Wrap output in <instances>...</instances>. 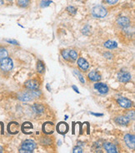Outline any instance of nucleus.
Listing matches in <instances>:
<instances>
[{
    "label": "nucleus",
    "mask_w": 135,
    "mask_h": 153,
    "mask_svg": "<svg viewBox=\"0 0 135 153\" xmlns=\"http://www.w3.org/2000/svg\"><path fill=\"white\" fill-rule=\"evenodd\" d=\"M32 109H33V111L34 113H36V114H41L44 111V106L40 103H35L33 105V106H32Z\"/></svg>",
    "instance_id": "f3484780"
},
{
    "label": "nucleus",
    "mask_w": 135,
    "mask_h": 153,
    "mask_svg": "<svg viewBox=\"0 0 135 153\" xmlns=\"http://www.w3.org/2000/svg\"><path fill=\"white\" fill-rule=\"evenodd\" d=\"M8 2H13V0H8Z\"/></svg>",
    "instance_id": "f704fd0d"
},
{
    "label": "nucleus",
    "mask_w": 135,
    "mask_h": 153,
    "mask_svg": "<svg viewBox=\"0 0 135 153\" xmlns=\"http://www.w3.org/2000/svg\"><path fill=\"white\" fill-rule=\"evenodd\" d=\"M63 58L69 62H74L78 59V54L74 50H63L61 52Z\"/></svg>",
    "instance_id": "7ed1b4c3"
},
{
    "label": "nucleus",
    "mask_w": 135,
    "mask_h": 153,
    "mask_svg": "<svg viewBox=\"0 0 135 153\" xmlns=\"http://www.w3.org/2000/svg\"><path fill=\"white\" fill-rule=\"evenodd\" d=\"M103 46L107 49L113 50V49H116L118 47V44H117V42L113 41V40H108L103 44Z\"/></svg>",
    "instance_id": "a211bd4d"
},
{
    "label": "nucleus",
    "mask_w": 135,
    "mask_h": 153,
    "mask_svg": "<svg viewBox=\"0 0 135 153\" xmlns=\"http://www.w3.org/2000/svg\"><path fill=\"white\" fill-rule=\"evenodd\" d=\"M66 10L71 15H75V14L77 13V8H75L74 7H73V6H69V7H67Z\"/></svg>",
    "instance_id": "393cba45"
},
{
    "label": "nucleus",
    "mask_w": 135,
    "mask_h": 153,
    "mask_svg": "<svg viewBox=\"0 0 135 153\" xmlns=\"http://www.w3.org/2000/svg\"><path fill=\"white\" fill-rule=\"evenodd\" d=\"M4 4V0H0V6Z\"/></svg>",
    "instance_id": "473e14b6"
},
{
    "label": "nucleus",
    "mask_w": 135,
    "mask_h": 153,
    "mask_svg": "<svg viewBox=\"0 0 135 153\" xmlns=\"http://www.w3.org/2000/svg\"><path fill=\"white\" fill-rule=\"evenodd\" d=\"M114 121L117 123V124L120 125V126H127L129 121H130V119L128 117V116H120L116 117L114 119Z\"/></svg>",
    "instance_id": "f8f14e48"
},
{
    "label": "nucleus",
    "mask_w": 135,
    "mask_h": 153,
    "mask_svg": "<svg viewBox=\"0 0 135 153\" xmlns=\"http://www.w3.org/2000/svg\"><path fill=\"white\" fill-rule=\"evenodd\" d=\"M117 24L123 29H126L130 25V19L128 17H120L117 19Z\"/></svg>",
    "instance_id": "9b49d317"
},
{
    "label": "nucleus",
    "mask_w": 135,
    "mask_h": 153,
    "mask_svg": "<svg viewBox=\"0 0 135 153\" xmlns=\"http://www.w3.org/2000/svg\"><path fill=\"white\" fill-rule=\"evenodd\" d=\"M91 115L95 116H103V114H98V113H94V112H91Z\"/></svg>",
    "instance_id": "7c9ffc66"
},
{
    "label": "nucleus",
    "mask_w": 135,
    "mask_h": 153,
    "mask_svg": "<svg viewBox=\"0 0 135 153\" xmlns=\"http://www.w3.org/2000/svg\"><path fill=\"white\" fill-rule=\"evenodd\" d=\"M36 148V143L32 140H26L23 142L21 146V149L19 152L30 153L33 152V151Z\"/></svg>",
    "instance_id": "20e7f679"
},
{
    "label": "nucleus",
    "mask_w": 135,
    "mask_h": 153,
    "mask_svg": "<svg viewBox=\"0 0 135 153\" xmlns=\"http://www.w3.org/2000/svg\"><path fill=\"white\" fill-rule=\"evenodd\" d=\"M106 2L107 4H109V5H114L119 2V0H106Z\"/></svg>",
    "instance_id": "cd10ccee"
},
{
    "label": "nucleus",
    "mask_w": 135,
    "mask_h": 153,
    "mask_svg": "<svg viewBox=\"0 0 135 153\" xmlns=\"http://www.w3.org/2000/svg\"><path fill=\"white\" fill-rule=\"evenodd\" d=\"M103 147H104V149L106 150L107 152H108V153L118 152V150H117V148H116V146H115L114 144L110 143V142H106V143H104V144H103Z\"/></svg>",
    "instance_id": "2eb2a0df"
},
{
    "label": "nucleus",
    "mask_w": 135,
    "mask_h": 153,
    "mask_svg": "<svg viewBox=\"0 0 135 153\" xmlns=\"http://www.w3.org/2000/svg\"><path fill=\"white\" fill-rule=\"evenodd\" d=\"M94 89L96 91H98L100 94H107L108 92V87L107 85L106 84L104 83H100L97 82L95 85H94Z\"/></svg>",
    "instance_id": "9d476101"
},
{
    "label": "nucleus",
    "mask_w": 135,
    "mask_h": 153,
    "mask_svg": "<svg viewBox=\"0 0 135 153\" xmlns=\"http://www.w3.org/2000/svg\"><path fill=\"white\" fill-rule=\"evenodd\" d=\"M103 56H104V57H106V58H108V59H110V58H112V56H113V55H112L110 53L106 52V53H104V54H103Z\"/></svg>",
    "instance_id": "c756f323"
},
{
    "label": "nucleus",
    "mask_w": 135,
    "mask_h": 153,
    "mask_svg": "<svg viewBox=\"0 0 135 153\" xmlns=\"http://www.w3.org/2000/svg\"><path fill=\"white\" fill-rule=\"evenodd\" d=\"M51 4H53V1L51 0H43L40 3V7L43 8H46V7H49Z\"/></svg>",
    "instance_id": "5701e85b"
},
{
    "label": "nucleus",
    "mask_w": 135,
    "mask_h": 153,
    "mask_svg": "<svg viewBox=\"0 0 135 153\" xmlns=\"http://www.w3.org/2000/svg\"><path fill=\"white\" fill-rule=\"evenodd\" d=\"M36 67H37V71L39 73V74H43V73L45 71L44 64V62L41 61V60H38Z\"/></svg>",
    "instance_id": "6ab92c4d"
},
{
    "label": "nucleus",
    "mask_w": 135,
    "mask_h": 153,
    "mask_svg": "<svg viewBox=\"0 0 135 153\" xmlns=\"http://www.w3.org/2000/svg\"><path fill=\"white\" fill-rule=\"evenodd\" d=\"M123 140L125 141L126 145L128 148L130 149H134L135 147V137L134 135H131V134H126L124 136V138Z\"/></svg>",
    "instance_id": "0eeeda50"
},
{
    "label": "nucleus",
    "mask_w": 135,
    "mask_h": 153,
    "mask_svg": "<svg viewBox=\"0 0 135 153\" xmlns=\"http://www.w3.org/2000/svg\"><path fill=\"white\" fill-rule=\"evenodd\" d=\"M41 95V91L38 90H29L28 91H25L18 95V99L20 100L21 101H30L33 98H37Z\"/></svg>",
    "instance_id": "f257e3e1"
},
{
    "label": "nucleus",
    "mask_w": 135,
    "mask_h": 153,
    "mask_svg": "<svg viewBox=\"0 0 135 153\" xmlns=\"http://www.w3.org/2000/svg\"><path fill=\"white\" fill-rule=\"evenodd\" d=\"M49 127H47V126L44 124V132H45L46 134H50V133L53 132V123H49Z\"/></svg>",
    "instance_id": "4be33fe9"
},
{
    "label": "nucleus",
    "mask_w": 135,
    "mask_h": 153,
    "mask_svg": "<svg viewBox=\"0 0 135 153\" xmlns=\"http://www.w3.org/2000/svg\"><path fill=\"white\" fill-rule=\"evenodd\" d=\"M88 78L91 81H94V82H98L101 79V75H99L97 71H91L88 75Z\"/></svg>",
    "instance_id": "ddd939ff"
},
{
    "label": "nucleus",
    "mask_w": 135,
    "mask_h": 153,
    "mask_svg": "<svg viewBox=\"0 0 135 153\" xmlns=\"http://www.w3.org/2000/svg\"><path fill=\"white\" fill-rule=\"evenodd\" d=\"M57 131L60 133V134L64 135V134L69 131V126H68L67 123H65V122H61V123H59V124L58 125Z\"/></svg>",
    "instance_id": "dca6fc26"
},
{
    "label": "nucleus",
    "mask_w": 135,
    "mask_h": 153,
    "mask_svg": "<svg viewBox=\"0 0 135 153\" xmlns=\"http://www.w3.org/2000/svg\"><path fill=\"white\" fill-rule=\"evenodd\" d=\"M3 152V148H2V146H0V152Z\"/></svg>",
    "instance_id": "72a5a7b5"
},
{
    "label": "nucleus",
    "mask_w": 135,
    "mask_h": 153,
    "mask_svg": "<svg viewBox=\"0 0 135 153\" xmlns=\"http://www.w3.org/2000/svg\"><path fill=\"white\" fill-rule=\"evenodd\" d=\"M5 41L8 42V44H12V45H18V43L16 40H14V39H6Z\"/></svg>",
    "instance_id": "c85d7f7f"
},
{
    "label": "nucleus",
    "mask_w": 135,
    "mask_h": 153,
    "mask_svg": "<svg viewBox=\"0 0 135 153\" xmlns=\"http://www.w3.org/2000/svg\"><path fill=\"white\" fill-rule=\"evenodd\" d=\"M90 30H91V27H90L89 25H87L83 28L82 33H83V34H85V35H89V34Z\"/></svg>",
    "instance_id": "a878e982"
},
{
    "label": "nucleus",
    "mask_w": 135,
    "mask_h": 153,
    "mask_svg": "<svg viewBox=\"0 0 135 153\" xmlns=\"http://www.w3.org/2000/svg\"><path fill=\"white\" fill-rule=\"evenodd\" d=\"M132 75L126 71H120L118 74V79L122 83H128L131 80Z\"/></svg>",
    "instance_id": "6e6552de"
},
{
    "label": "nucleus",
    "mask_w": 135,
    "mask_h": 153,
    "mask_svg": "<svg viewBox=\"0 0 135 153\" xmlns=\"http://www.w3.org/2000/svg\"><path fill=\"white\" fill-rule=\"evenodd\" d=\"M25 88H27L28 90H38L39 86H40V84L38 81L37 79H29L24 83Z\"/></svg>",
    "instance_id": "423d86ee"
},
{
    "label": "nucleus",
    "mask_w": 135,
    "mask_h": 153,
    "mask_svg": "<svg viewBox=\"0 0 135 153\" xmlns=\"http://www.w3.org/2000/svg\"><path fill=\"white\" fill-rule=\"evenodd\" d=\"M91 13L94 18L103 19V18H105L107 16L108 10H107V8L105 7L101 6V5H98V6H95V7L92 8Z\"/></svg>",
    "instance_id": "f03ea898"
},
{
    "label": "nucleus",
    "mask_w": 135,
    "mask_h": 153,
    "mask_svg": "<svg viewBox=\"0 0 135 153\" xmlns=\"http://www.w3.org/2000/svg\"><path fill=\"white\" fill-rule=\"evenodd\" d=\"M72 88H73V89H74V91H75V92H76V93H78V94H79V91H78V88H77V87L75 86V85H72Z\"/></svg>",
    "instance_id": "2f4dec72"
},
{
    "label": "nucleus",
    "mask_w": 135,
    "mask_h": 153,
    "mask_svg": "<svg viewBox=\"0 0 135 153\" xmlns=\"http://www.w3.org/2000/svg\"><path fill=\"white\" fill-rule=\"evenodd\" d=\"M117 102L119 103V105L121 107L125 108H131L133 106V102H132L130 100L127 99L125 97H119V99L117 100Z\"/></svg>",
    "instance_id": "1a4fd4ad"
},
{
    "label": "nucleus",
    "mask_w": 135,
    "mask_h": 153,
    "mask_svg": "<svg viewBox=\"0 0 135 153\" xmlns=\"http://www.w3.org/2000/svg\"><path fill=\"white\" fill-rule=\"evenodd\" d=\"M13 62L11 58L6 57L0 61V69L3 71L5 72L10 71L13 69Z\"/></svg>",
    "instance_id": "39448f33"
},
{
    "label": "nucleus",
    "mask_w": 135,
    "mask_h": 153,
    "mask_svg": "<svg viewBox=\"0 0 135 153\" xmlns=\"http://www.w3.org/2000/svg\"><path fill=\"white\" fill-rule=\"evenodd\" d=\"M74 75H76V76H77V77L79 79V80L81 81V83H82V84H84V83H85V79H84V78H83V75H81V74H80V72H79V71H78L77 70H74Z\"/></svg>",
    "instance_id": "b1692460"
},
{
    "label": "nucleus",
    "mask_w": 135,
    "mask_h": 153,
    "mask_svg": "<svg viewBox=\"0 0 135 153\" xmlns=\"http://www.w3.org/2000/svg\"><path fill=\"white\" fill-rule=\"evenodd\" d=\"M30 0H17V5L20 8H27L29 5Z\"/></svg>",
    "instance_id": "aec40b11"
},
{
    "label": "nucleus",
    "mask_w": 135,
    "mask_h": 153,
    "mask_svg": "<svg viewBox=\"0 0 135 153\" xmlns=\"http://www.w3.org/2000/svg\"><path fill=\"white\" fill-rule=\"evenodd\" d=\"M78 65L79 66V68L83 70V71H86L89 68V64L88 63L85 59L83 58H79L78 59Z\"/></svg>",
    "instance_id": "4468645a"
},
{
    "label": "nucleus",
    "mask_w": 135,
    "mask_h": 153,
    "mask_svg": "<svg viewBox=\"0 0 135 153\" xmlns=\"http://www.w3.org/2000/svg\"><path fill=\"white\" fill-rule=\"evenodd\" d=\"M73 152L74 153H76V152L81 153V152H83V150H82V148H80L78 146H75V147L74 148V150H73Z\"/></svg>",
    "instance_id": "bb28decb"
},
{
    "label": "nucleus",
    "mask_w": 135,
    "mask_h": 153,
    "mask_svg": "<svg viewBox=\"0 0 135 153\" xmlns=\"http://www.w3.org/2000/svg\"><path fill=\"white\" fill-rule=\"evenodd\" d=\"M8 53L7 50L4 48V47H2V46H0V61L3 59L6 58V57H8Z\"/></svg>",
    "instance_id": "412c9836"
}]
</instances>
